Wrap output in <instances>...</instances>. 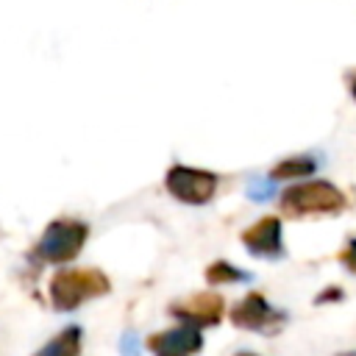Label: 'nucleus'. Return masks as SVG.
Segmentation results:
<instances>
[{"mask_svg": "<svg viewBox=\"0 0 356 356\" xmlns=\"http://www.w3.org/2000/svg\"><path fill=\"white\" fill-rule=\"evenodd\" d=\"M337 356H356V350H342V353H337Z\"/></svg>", "mask_w": 356, "mask_h": 356, "instance_id": "obj_14", "label": "nucleus"}, {"mask_svg": "<svg viewBox=\"0 0 356 356\" xmlns=\"http://www.w3.org/2000/svg\"><path fill=\"white\" fill-rule=\"evenodd\" d=\"M348 197L339 186L331 181H300L286 186L278 195V209L289 220H303V217H331L345 211Z\"/></svg>", "mask_w": 356, "mask_h": 356, "instance_id": "obj_3", "label": "nucleus"}, {"mask_svg": "<svg viewBox=\"0 0 356 356\" xmlns=\"http://www.w3.org/2000/svg\"><path fill=\"white\" fill-rule=\"evenodd\" d=\"M228 320L234 328L239 331H259V334H267V337H275L284 323H286V314L273 309L267 303V298L256 289H250L245 298H239L231 309H228Z\"/></svg>", "mask_w": 356, "mask_h": 356, "instance_id": "obj_5", "label": "nucleus"}, {"mask_svg": "<svg viewBox=\"0 0 356 356\" xmlns=\"http://www.w3.org/2000/svg\"><path fill=\"white\" fill-rule=\"evenodd\" d=\"M350 92H353V97H356V78H353V83H350Z\"/></svg>", "mask_w": 356, "mask_h": 356, "instance_id": "obj_15", "label": "nucleus"}, {"mask_svg": "<svg viewBox=\"0 0 356 356\" xmlns=\"http://www.w3.org/2000/svg\"><path fill=\"white\" fill-rule=\"evenodd\" d=\"M236 356H256V353H248V350H242V353H236Z\"/></svg>", "mask_w": 356, "mask_h": 356, "instance_id": "obj_16", "label": "nucleus"}, {"mask_svg": "<svg viewBox=\"0 0 356 356\" xmlns=\"http://www.w3.org/2000/svg\"><path fill=\"white\" fill-rule=\"evenodd\" d=\"M83 350V328L67 325L56 337H50L44 345H39L31 356H81Z\"/></svg>", "mask_w": 356, "mask_h": 356, "instance_id": "obj_9", "label": "nucleus"}, {"mask_svg": "<svg viewBox=\"0 0 356 356\" xmlns=\"http://www.w3.org/2000/svg\"><path fill=\"white\" fill-rule=\"evenodd\" d=\"M337 259H339V264H342L348 273H356V236L345 242V248L337 253Z\"/></svg>", "mask_w": 356, "mask_h": 356, "instance_id": "obj_12", "label": "nucleus"}, {"mask_svg": "<svg viewBox=\"0 0 356 356\" xmlns=\"http://www.w3.org/2000/svg\"><path fill=\"white\" fill-rule=\"evenodd\" d=\"M245 250L259 259H278L284 256V225L278 214H264L253 225L239 234Z\"/></svg>", "mask_w": 356, "mask_h": 356, "instance_id": "obj_8", "label": "nucleus"}, {"mask_svg": "<svg viewBox=\"0 0 356 356\" xmlns=\"http://www.w3.org/2000/svg\"><path fill=\"white\" fill-rule=\"evenodd\" d=\"M111 292V278L100 267H56L47 278V303L53 312H75Z\"/></svg>", "mask_w": 356, "mask_h": 356, "instance_id": "obj_1", "label": "nucleus"}, {"mask_svg": "<svg viewBox=\"0 0 356 356\" xmlns=\"http://www.w3.org/2000/svg\"><path fill=\"white\" fill-rule=\"evenodd\" d=\"M203 328L189 323H175L170 328L153 331L145 337V348L150 356H197L203 350Z\"/></svg>", "mask_w": 356, "mask_h": 356, "instance_id": "obj_7", "label": "nucleus"}, {"mask_svg": "<svg viewBox=\"0 0 356 356\" xmlns=\"http://www.w3.org/2000/svg\"><path fill=\"white\" fill-rule=\"evenodd\" d=\"M342 298H345V292H342L339 286H325V289L314 298V303L323 306V303H337V300H342Z\"/></svg>", "mask_w": 356, "mask_h": 356, "instance_id": "obj_13", "label": "nucleus"}, {"mask_svg": "<svg viewBox=\"0 0 356 356\" xmlns=\"http://www.w3.org/2000/svg\"><path fill=\"white\" fill-rule=\"evenodd\" d=\"M317 170V161L309 159V156H289L284 161H278L273 170H270V181H295V178H309L314 175Z\"/></svg>", "mask_w": 356, "mask_h": 356, "instance_id": "obj_10", "label": "nucleus"}, {"mask_svg": "<svg viewBox=\"0 0 356 356\" xmlns=\"http://www.w3.org/2000/svg\"><path fill=\"white\" fill-rule=\"evenodd\" d=\"M89 236H92V228H89L86 220H81V217H53L42 228V234L36 236V242L31 248V261L50 264V267L70 264L81 256Z\"/></svg>", "mask_w": 356, "mask_h": 356, "instance_id": "obj_2", "label": "nucleus"}, {"mask_svg": "<svg viewBox=\"0 0 356 356\" xmlns=\"http://www.w3.org/2000/svg\"><path fill=\"white\" fill-rule=\"evenodd\" d=\"M203 278L209 286H228V284H239V281H248L250 275L245 270H239L236 264L225 261V259H217L211 261L206 270H203Z\"/></svg>", "mask_w": 356, "mask_h": 356, "instance_id": "obj_11", "label": "nucleus"}, {"mask_svg": "<svg viewBox=\"0 0 356 356\" xmlns=\"http://www.w3.org/2000/svg\"><path fill=\"white\" fill-rule=\"evenodd\" d=\"M164 189L172 200L184 206H206L220 189V175L203 167L189 164H172L164 172Z\"/></svg>", "mask_w": 356, "mask_h": 356, "instance_id": "obj_4", "label": "nucleus"}, {"mask_svg": "<svg viewBox=\"0 0 356 356\" xmlns=\"http://www.w3.org/2000/svg\"><path fill=\"white\" fill-rule=\"evenodd\" d=\"M167 314L181 320V323L197 325V328H214V325L222 323V317L228 312H225V298L220 292L203 289V292H192V295L170 300L167 303Z\"/></svg>", "mask_w": 356, "mask_h": 356, "instance_id": "obj_6", "label": "nucleus"}]
</instances>
